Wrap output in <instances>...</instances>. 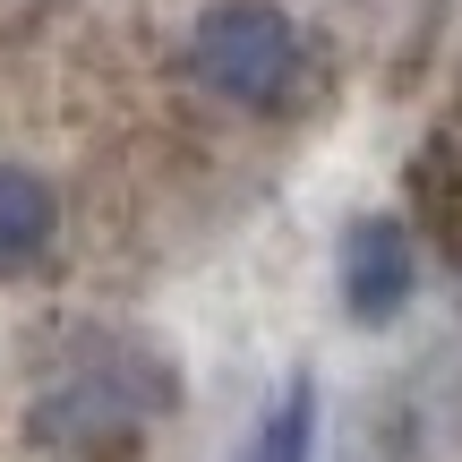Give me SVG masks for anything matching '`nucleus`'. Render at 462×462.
<instances>
[{
	"label": "nucleus",
	"instance_id": "obj_1",
	"mask_svg": "<svg viewBox=\"0 0 462 462\" xmlns=\"http://www.w3.org/2000/svg\"><path fill=\"white\" fill-rule=\"evenodd\" d=\"M189 78L240 112H282L309 78V43L274 0H206L189 26Z\"/></svg>",
	"mask_w": 462,
	"mask_h": 462
},
{
	"label": "nucleus",
	"instance_id": "obj_2",
	"mask_svg": "<svg viewBox=\"0 0 462 462\" xmlns=\"http://www.w3.org/2000/svg\"><path fill=\"white\" fill-rule=\"evenodd\" d=\"M334 282H343V309L360 317V326L402 317L411 291H420V240H411V223L360 215V223L343 231V248H334Z\"/></svg>",
	"mask_w": 462,
	"mask_h": 462
},
{
	"label": "nucleus",
	"instance_id": "obj_3",
	"mask_svg": "<svg viewBox=\"0 0 462 462\" xmlns=\"http://www.w3.org/2000/svg\"><path fill=\"white\" fill-rule=\"evenodd\" d=\"M51 240H60V198H51V180L26 171V163H0V274H26Z\"/></svg>",
	"mask_w": 462,
	"mask_h": 462
},
{
	"label": "nucleus",
	"instance_id": "obj_4",
	"mask_svg": "<svg viewBox=\"0 0 462 462\" xmlns=\"http://www.w3.org/2000/svg\"><path fill=\"white\" fill-rule=\"evenodd\" d=\"M240 462H317V385L291 377L274 402H265V420L248 429Z\"/></svg>",
	"mask_w": 462,
	"mask_h": 462
}]
</instances>
